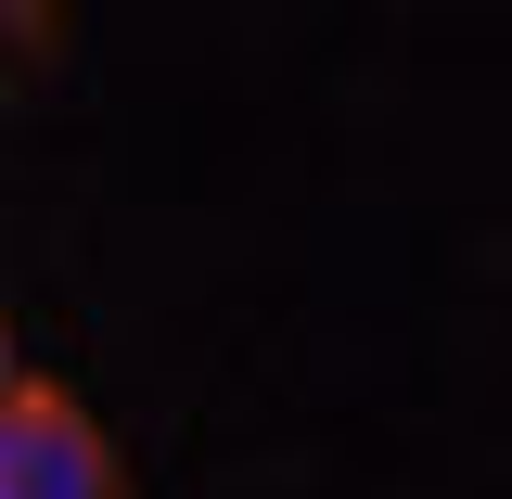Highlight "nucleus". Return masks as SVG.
Instances as JSON below:
<instances>
[{"label": "nucleus", "mask_w": 512, "mask_h": 499, "mask_svg": "<svg viewBox=\"0 0 512 499\" xmlns=\"http://www.w3.org/2000/svg\"><path fill=\"white\" fill-rule=\"evenodd\" d=\"M52 52H64V0H0V116L52 77Z\"/></svg>", "instance_id": "obj_2"}, {"label": "nucleus", "mask_w": 512, "mask_h": 499, "mask_svg": "<svg viewBox=\"0 0 512 499\" xmlns=\"http://www.w3.org/2000/svg\"><path fill=\"white\" fill-rule=\"evenodd\" d=\"M13 372H26V346H13V308H0V384H13Z\"/></svg>", "instance_id": "obj_3"}, {"label": "nucleus", "mask_w": 512, "mask_h": 499, "mask_svg": "<svg viewBox=\"0 0 512 499\" xmlns=\"http://www.w3.org/2000/svg\"><path fill=\"white\" fill-rule=\"evenodd\" d=\"M0 499H141L116 436L64 397V384H0Z\"/></svg>", "instance_id": "obj_1"}]
</instances>
